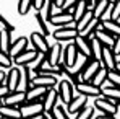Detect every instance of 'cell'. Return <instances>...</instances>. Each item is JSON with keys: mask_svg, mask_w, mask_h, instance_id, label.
<instances>
[{"mask_svg": "<svg viewBox=\"0 0 120 119\" xmlns=\"http://www.w3.org/2000/svg\"><path fill=\"white\" fill-rule=\"evenodd\" d=\"M52 36L55 38V41L59 42H68V41H75V38L78 36V29H76V21H73L71 25H67V26H62L57 28Z\"/></svg>", "mask_w": 120, "mask_h": 119, "instance_id": "obj_1", "label": "cell"}, {"mask_svg": "<svg viewBox=\"0 0 120 119\" xmlns=\"http://www.w3.org/2000/svg\"><path fill=\"white\" fill-rule=\"evenodd\" d=\"M20 111H21V118H31V116H36V114H42L44 113V104L41 99L36 101H26V103H21L20 104Z\"/></svg>", "mask_w": 120, "mask_h": 119, "instance_id": "obj_2", "label": "cell"}, {"mask_svg": "<svg viewBox=\"0 0 120 119\" xmlns=\"http://www.w3.org/2000/svg\"><path fill=\"white\" fill-rule=\"evenodd\" d=\"M93 15L94 18L99 20H110V10H112V2L109 0H98L93 5Z\"/></svg>", "mask_w": 120, "mask_h": 119, "instance_id": "obj_3", "label": "cell"}, {"mask_svg": "<svg viewBox=\"0 0 120 119\" xmlns=\"http://www.w3.org/2000/svg\"><path fill=\"white\" fill-rule=\"evenodd\" d=\"M101 65H102V64H101V60L89 59V60H88V64L83 67V70L78 74L80 82H91V78L96 75V72L101 69Z\"/></svg>", "mask_w": 120, "mask_h": 119, "instance_id": "obj_4", "label": "cell"}, {"mask_svg": "<svg viewBox=\"0 0 120 119\" xmlns=\"http://www.w3.org/2000/svg\"><path fill=\"white\" fill-rule=\"evenodd\" d=\"M29 47L38 51V52H47L49 51V44H47V38L41 33V31H34L31 33V38H29Z\"/></svg>", "mask_w": 120, "mask_h": 119, "instance_id": "obj_5", "label": "cell"}, {"mask_svg": "<svg viewBox=\"0 0 120 119\" xmlns=\"http://www.w3.org/2000/svg\"><path fill=\"white\" fill-rule=\"evenodd\" d=\"M75 88H76V86H73L68 80H63V78H60L59 83H57V86H55V90L59 91V96L63 99L67 104L73 99V90H75Z\"/></svg>", "mask_w": 120, "mask_h": 119, "instance_id": "obj_6", "label": "cell"}, {"mask_svg": "<svg viewBox=\"0 0 120 119\" xmlns=\"http://www.w3.org/2000/svg\"><path fill=\"white\" fill-rule=\"evenodd\" d=\"M26 49H31V47H29V39L24 38V36H21V38H18V39H15L11 42V46H10V49H8V56H10L11 59H15L18 54H21V52L26 51Z\"/></svg>", "mask_w": 120, "mask_h": 119, "instance_id": "obj_7", "label": "cell"}, {"mask_svg": "<svg viewBox=\"0 0 120 119\" xmlns=\"http://www.w3.org/2000/svg\"><path fill=\"white\" fill-rule=\"evenodd\" d=\"M57 98H59V91L55 90V86H50L47 88L44 99H42V104H44V111H52L57 104Z\"/></svg>", "mask_w": 120, "mask_h": 119, "instance_id": "obj_8", "label": "cell"}, {"mask_svg": "<svg viewBox=\"0 0 120 119\" xmlns=\"http://www.w3.org/2000/svg\"><path fill=\"white\" fill-rule=\"evenodd\" d=\"M101 28V20L99 18H93V20L89 21L83 29H81L78 34H81V36H84L88 41H91V39H94L96 38V31Z\"/></svg>", "mask_w": 120, "mask_h": 119, "instance_id": "obj_9", "label": "cell"}, {"mask_svg": "<svg viewBox=\"0 0 120 119\" xmlns=\"http://www.w3.org/2000/svg\"><path fill=\"white\" fill-rule=\"evenodd\" d=\"M18 78H20V70H18V67H16V65L10 67V69L7 70V77H5V85L8 86L10 91H15V90H16V86H18Z\"/></svg>", "mask_w": 120, "mask_h": 119, "instance_id": "obj_10", "label": "cell"}, {"mask_svg": "<svg viewBox=\"0 0 120 119\" xmlns=\"http://www.w3.org/2000/svg\"><path fill=\"white\" fill-rule=\"evenodd\" d=\"M94 104L99 108V109H102L104 113H107V114H114L115 111H117V106L110 101V99L107 98V96H104V95H99V96H96V99H94Z\"/></svg>", "mask_w": 120, "mask_h": 119, "instance_id": "obj_11", "label": "cell"}, {"mask_svg": "<svg viewBox=\"0 0 120 119\" xmlns=\"http://www.w3.org/2000/svg\"><path fill=\"white\" fill-rule=\"evenodd\" d=\"M101 64H102L107 70H114V69H115V54L112 52V47H105V46H102Z\"/></svg>", "mask_w": 120, "mask_h": 119, "instance_id": "obj_12", "label": "cell"}, {"mask_svg": "<svg viewBox=\"0 0 120 119\" xmlns=\"http://www.w3.org/2000/svg\"><path fill=\"white\" fill-rule=\"evenodd\" d=\"M76 90L81 95H86V96H99L101 95L99 86L93 85L91 82H80V83H76Z\"/></svg>", "mask_w": 120, "mask_h": 119, "instance_id": "obj_13", "label": "cell"}, {"mask_svg": "<svg viewBox=\"0 0 120 119\" xmlns=\"http://www.w3.org/2000/svg\"><path fill=\"white\" fill-rule=\"evenodd\" d=\"M2 101H3V104H7V106H18V104H21V103L26 101V93H24V91H10Z\"/></svg>", "mask_w": 120, "mask_h": 119, "instance_id": "obj_14", "label": "cell"}, {"mask_svg": "<svg viewBox=\"0 0 120 119\" xmlns=\"http://www.w3.org/2000/svg\"><path fill=\"white\" fill-rule=\"evenodd\" d=\"M47 91V86H41V85H29V88L26 90V101H36V99L44 98Z\"/></svg>", "mask_w": 120, "mask_h": 119, "instance_id": "obj_15", "label": "cell"}, {"mask_svg": "<svg viewBox=\"0 0 120 119\" xmlns=\"http://www.w3.org/2000/svg\"><path fill=\"white\" fill-rule=\"evenodd\" d=\"M75 21L73 15H68V13H57L54 16H50L49 23L55 28H62V26H67V25H71Z\"/></svg>", "mask_w": 120, "mask_h": 119, "instance_id": "obj_16", "label": "cell"}, {"mask_svg": "<svg viewBox=\"0 0 120 119\" xmlns=\"http://www.w3.org/2000/svg\"><path fill=\"white\" fill-rule=\"evenodd\" d=\"M60 49H62V42H55L54 46L49 47V51L45 52V57H47V62L50 65H60Z\"/></svg>", "mask_w": 120, "mask_h": 119, "instance_id": "obj_17", "label": "cell"}, {"mask_svg": "<svg viewBox=\"0 0 120 119\" xmlns=\"http://www.w3.org/2000/svg\"><path fill=\"white\" fill-rule=\"evenodd\" d=\"M36 56H38V51H34V49H26V51H23L21 54H18V56L13 59V65H26L28 62H31Z\"/></svg>", "mask_w": 120, "mask_h": 119, "instance_id": "obj_18", "label": "cell"}, {"mask_svg": "<svg viewBox=\"0 0 120 119\" xmlns=\"http://www.w3.org/2000/svg\"><path fill=\"white\" fill-rule=\"evenodd\" d=\"M101 28L107 33H110L114 38L120 34V21L117 20H101Z\"/></svg>", "mask_w": 120, "mask_h": 119, "instance_id": "obj_19", "label": "cell"}, {"mask_svg": "<svg viewBox=\"0 0 120 119\" xmlns=\"http://www.w3.org/2000/svg\"><path fill=\"white\" fill-rule=\"evenodd\" d=\"M57 83H59V78L47 77V75H36V78L29 82V85H41V86H47V88L57 86Z\"/></svg>", "mask_w": 120, "mask_h": 119, "instance_id": "obj_20", "label": "cell"}, {"mask_svg": "<svg viewBox=\"0 0 120 119\" xmlns=\"http://www.w3.org/2000/svg\"><path fill=\"white\" fill-rule=\"evenodd\" d=\"M75 46H76V49H78V52L81 54H84V56H88V57H91V44H89V41L86 39L84 36H81L78 34L76 38H75Z\"/></svg>", "mask_w": 120, "mask_h": 119, "instance_id": "obj_21", "label": "cell"}, {"mask_svg": "<svg viewBox=\"0 0 120 119\" xmlns=\"http://www.w3.org/2000/svg\"><path fill=\"white\" fill-rule=\"evenodd\" d=\"M96 39L99 41L102 46H105V47H112L115 38H114L110 33H107V31H104L102 28H99V29L96 31Z\"/></svg>", "mask_w": 120, "mask_h": 119, "instance_id": "obj_22", "label": "cell"}, {"mask_svg": "<svg viewBox=\"0 0 120 119\" xmlns=\"http://www.w3.org/2000/svg\"><path fill=\"white\" fill-rule=\"evenodd\" d=\"M0 114L3 118H8V119H21V111H20V108H16V106H7V104H3L0 108Z\"/></svg>", "mask_w": 120, "mask_h": 119, "instance_id": "obj_23", "label": "cell"}, {"mask_svg": "<svg viewBox=\"0 0 120 119\" xmlns=\"http://www.w3.org/2000/svg\"><path fill=\"white\" fill-rule=\"evenodd\" d=\"M84 103H86V95H81V93H80L76 98H73L70 103H68V111H71V113H78L80 109H83Z\"/></svg>", "mask_w": 120, "mask_h": 119, "instance_id": "obj_24", "label": "cell"}, {"mask_svg": "<svg viewBox=\"0 0 120 119\" xmlns=\"http://www.w3.org/2000/svg\"><path fill=\"white\" fill-rule=\"evenodd\" d=\"M36 21H38V25H39V29H41V33L44 34V36H49V34H52V29H50V23L45 20L42 15H41L39 12H36Z\"/></svg>", "mask_w": 120, "mask_h": 119, "instance_id": "obj_25", "label": "cell"}, {"mask_svg": "<svg viewBox=\"0 0 120 119\" xmlns=\"http://www.w3.org/2000/svg\"><path fill=\"white\" fill-rule=\"evenodd\" d=\"M89 7H88V3H86V0H76V3H75V8H73V18L75 21H78L86 13V10H88Z\"/></svg>", "mask_w": 120, "mask_h": 119, "instance_id": "obj_26", "label": "cell"}, {"mask_svg": "<svg viewBox=\"0 0 120 119\" xmlns=\"http://www.w3.org/2000/svg\"><path fill=\"white\" fill-rule=\"evenodd\" d=\"M89 44H91V59L101 60V56H102V44H101L96 38L89 41Z\"/></svg>", "mask_w": 120, "mask_h": 119, "instance_id": "obj_27", "label": "cell"}, {"mask_svg": "<svg viewBox=\"0 0 120 119\" xmlns=\"http://www.w3.org/2000/svg\"><path fill=\"white\" fill-rule=\"evenodd\" d=\"M44 60H45V54H44V52H38V56L31 60V62H28L26 67H28L29 70H36V72H38V70L41 69V65H42Z\"/></svg>", "mask_w": 120, "mask_h": 119, "instance_id": "obj_28", "label": "cell"}, {"mask_svg": "<svg viewBox=\"0 0 120 119\" xmlns=\"http://www.w3.org/2000/svg\"><path fill=\"white\" fill-rule=\"evenodd\" d=\"M107 74H109V70H107L104 65H101V69L96 72V75L91 78V83H93V85H96V86H101V83L107 78Z\"/></svg>", "mask_w": 120, "mask_h": 119, "instance_id": "obj_29", "label": "cell"}, {"mask_svg": "<svg viewBox=\"0 0 120 119\" xmlns=\"http://www.w3.org/2000/svg\"><path fill=\"white\" fill-rule=\"evenodd\" d=\"M93 18H94V15H93V10H91V8H88V10H86V13H84V15H83V16L80 18V20L76 21V29H78V33H80L81 29H83V28H84V26H86L89 21L93 20Z\"/></svg>", "mask_w": 120, "mask_h": 119, "instance_id": "obj_30", "label": "cell"}, {"mask_svg": "<svg viewBox=\"0 0 120 119\" xmlns=\"http://www.w3.org/2000/svg\"><path fill=\"white\" fill-rule=\"evenodd\" d=\"M101 95L107 96V98L117 99L120 103V86H112V88H105V90H101Z\"/></svg>", "mask_w": 120, "mask_h": 119, "instance_id": "obj_31", "label": "cell"}, {"mask_svg": "<svg viewBox=\"0 0 120 119\" xmlns=\"http://www.w3.org/2000/svg\"><path fill=\"white\" fill-rule=\"evenodd\" d=\"M0 67H3L5 70H8L10 67H13V59L8 56V52L0 51Z\"/></svg>", "mask_w": 120, "mask_h": 119, "instance_id": "obj_32", "label": "cell"}, {"mask_svg": "<svg viewBox=\"0 0 120 119\" xmlns=\"http://www.w3.org/2000/svg\"><path fill=\"white\" fill-rule=\"evenodd\" d=\"M33 8V0H18V13L26 15Z\"/></svg>", "mask_w": 120, "mask_h": 119, "instance_id": "obj_33", "label": "cell"}, {"mask_svg": "<svg viewBox=\"0 0 120 119\" xmlns=\"http://www.w3.org/2000/svg\"><path fill=\"white\" fill-rule=\"evenodd\" d=\"M93 108H94V106H86V108L80 109V111L76 113V119H89L91 114H93Z\"/></svg>", "mask_w": 120, "mask_h": 119, "instance_id": "obj_34", "label": "cell"}, {"mask_svg": "<svg viewBox=\"0 0 120 119\" xmlns=\"http://www.w3.org/2000/svg\"><path fill=\"white\" fill-rule=\"evenodd\" d=\"M120 18V0L112 3V10H110V20H119Z\"/></svg>", "mask_w": 120, "mask_h": 119, "instance_id": "obj_35", "label": "cell"}, {"mask_svg": "<svg viewBox=\"0 0 120 119\" xmlns=\"http://www.w3.org/2000/svg\"><path fill=\"white\" fill-rule=\"evenodd\" d=\"M107 78L110 80L115 86H120V72H117V70H109Z\"/></svg>", "mask_w": 120, "mask_h": 119, "instance_id": "obj_36", "label": "cell"}, {"mask_svg": "<svg viewBox=\"0 0 120 119\" xmlns=\"http://www.w3.org/2000/svg\"><path fill=\"white\" fill-rule=\"evenodd\" d=\"M52 114H54V118H55V119H68V118H67V114H65V111H63L60 106H55V108L52 109Z\"/></svg>", "mask_w": 120, "mask_h": 119, "instance_id": "obj_37", "label": "cell"}, {"mask_svg": "<svg viewBox=\"0 0 120 119\" xmlns=\"http://www.w3.org/2000/svg\"><path fill=\"white\" fill-rule=\"evenodd\" d=\"M112 52L114 54H120V34L115 38V41H114V46H112Z\"/></svg>", "mask_w": 120, "mask_h": 119, "instance_id": "obj_38", "label": "cell"}, {"mask_svg": "<svg viewBox=\"0 0 120 119\" xmlns=\"http://www.w3.org/2000/svg\"><path fill=\"white\" fill-rule=\"evenodd\" d=\"M44 3H45V0H33V8L36 12H39L41 8L44 7Z\"/></svg>", "mask_w": 120, "mask_h": 119, "instance_id": "obj_39", "label": "cell"}, {"mask_svg": "<svg viewBox=\"0 0 120 119\" xmlns=\"http://www.w3.org/2000/svg\"><path fill=\"white\" fill-rule=\"evenodd\" d=\"M10 93V90H8V86L7 85H0V99H3L7 95Z\"/></svg>", "mask_w": 120, "mask_h": 119, "instance_id": "obj_40", "label": "cell"}, {"mask_svg": "<svg viewBox=\"0 0 120 119\" xmlns=\"http://www.w3.org/2000/svg\"><path fill=\"white\" fill-rule=\"evenodd\" d=\"M5 77H7V70H0V85H5Z\"/></svg>", "mask_w": 120, "mask_h": 119, "instance_id": "obj_41", "label": "cell"}, {"mask_svg": "<svg viewBox=\"0 0 120 119\" xmlns=\"http://www.w3.org/2000/svg\"><path fill=\"white\" fill-rule=\"evenodd\" d=\"M44 119H55V118H54L52 111H44Z\"/></svg>", "mask_w": 120, "mask_h": 119, "instance_id": "obj_42", "label": "cell"}, {"mask_svg": "<svg viewBox=\"0 0 120 119\" xmlns=\"http://www.w3.org/2000/svg\"><path fill=\"white\" fill-rule=\"evenodd\" d=\"M24 119H44V113H42V114H36V116H31V118H24Z\"/></svg>", "mask_w": 120, "mask_h": 119, "instance_id": "obj_43", "label": "cell"}, {"mask_svg": "<svg viewBox=\"0 0 120 119\" xmlns=\"http://www.w3.org/2000/svg\"><path fill=\"white\" fill-rule=\"evenodd\" d=\"M63 3H65V0H55V5L60 7V8H62V5H63Z\"/></svg>", "mask_w": 120, "mask_h": 119, "instance_id": "obj_44", "label": "cell"}, {"mask_svg": "<svg viewBox=\"0 0 120 119\" xmlns=\"http://www.w3.org/2000/svg\"><path fill=\"white\" fill-rule=\"evenodd\" d=\"M114 70H117V72H120V62H117V64H115V69H114Z\"/></svg>", "mask_w": 120, "mask_h": 119, "instance_id": "obj_45", "label": "cell"}, {"mask_svg": "<svg viewBox=\"0 0 120 119\" xmlns=\"http://www.w3.org/2000/svg\"><path fill=\"white\" fill-rule=\"evenodd\" d=\"M99 119H115L114 116H102V118H99Z\"/></svg>", "mask_w": 120, "mask_h": 119, "instance_id": "obj_46", "label": "cell"}, {"mask_svg": "<svg viewBox=\"0 0 120 119\" xmlns=\"http://www.w3.org/2000/svg\"><path fill=\"white\" fill-rule=\"evenodd\" d=\"M117 113H119V114H120V103H119V104H117Z\"/></svg>", "mask_w": 120, "mask_h": 119, "instance_id": "obj_47", "label": "cell"}, {"mask_svg": "<svg viewBox=\"0 0 120 119\" xmlns=\"http://www.w3.org/2000/svg\"><path fill=\"white\" fill-rule=\"evenodd\" d=\"M2 106H3V101H2V99H0V108H2Z\"/></svg>", "mask_w": 120, "mask_h": 119, "instance_id": "obj_48", "label": "cell"}, {"mask_svg": "<svg viewBox=\"0 0 120 119\" xmlns=\"http://www.w3.org/2000/svg\"><path fill=\"white\" fill-rule=\"evenodd\" d=\"M96 2H98V0H93V5H94V3H96Z\"/></svg>", "mask_w": 120, "mask_h": 119, "instance_id": "obj_49", "label": "cell"}, {"mask_svg": "<svg viewBox=\"0 0 120 119\" xmlns=\"http://www.w3.org/2000/svg\"><path fill=\"white\" fill-rule=\"evenodd\" d=\"M109 2H112V3H114V2H117V0H109Z\"/></svg>", "mask_w": 120, "mask_h": 119, "instance_id": "obj_50", "label": "cell"}, {"mask_svg": "<svg viewBox=\"0 0 120 119\" xmlns=\"http://www.w3.org/2000/svg\"><path fill=\"white\" fill-rule=\"evenodd\" d=\"M2 118H3V116H2V114H0V119H2Z\"/></svg>", "mask_w": 120, "mask_h": 119, "instance_id": "obj_51", "label": "cell"}, {"mask_svg": "<svg viewBox=\"0 0 120 119\" xmlns=\"http://www.w3.org/2000/svg\"><path fill=\"white\" fill-rule=\"evenodd\" d=\"M2 119H8V118H2Z\"/></svg>", "mask_w": 120, "mask_h": 119, "instance_id": "obj_52", "label": "cell"}, {"mask_svg": "<svg viewBox=\"0 0 120 119\" xmlns=\"http://www.w3.org/2000/svg\"><path fill=\"white\" fill-rule=\"evenodd\" d=\"M117 21H120V18H119V20H117Z\"/></svg>", "mask_w": 120, "mask_h": 119, "instance_id": "obj_53", "label": "cell"}]
</instances>
